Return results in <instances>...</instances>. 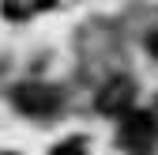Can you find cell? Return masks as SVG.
Masks as SVG:
<instances>
[{
  "label": "cell",
  "mask_w": 158,
  "mask_h": 155,
  "mask_svg": "<svg viewBox=\"0 0 158 155\" xmlns=\"http://www.w3.org/2000/svg\"><path fill=\"white\" fill-rule=\"evenodd\" d=\"M53 155H83V144H79V140H68L64 148H56Z\"/></svg>",
  "instance_id": "277c9868"
},
{
  "label": "cell",
  "mask_w": 158,
  "mask_h": 155,
  "mask_svg": "<svg viewBox=\"0 0 158 155\" xmlns=\"http://www.w3.org/2000/svg\"><path fill=\"white\" fill-rule=\"evenodd\" d=\"M132 99H135V83L121 76V80H109L106 91L98 95V110L102 113H121V110L132 106Z\"/></svg>",
  "instance_id": "3957f363"
},
{
  "label": "cell",
  "mask_w": 158,
  "mask_h": 155,
  "mask_svg": "<svg viewBox=\"0 0 158 155\" xmlns=\"http://www.w3.org/2000/svg\"><path fill=\"white\" fill-rule=\"evenodd\" d=\"M154 132H158V125L147 110H128L124 121H121V144L132 155H147L154 148Z\"/></svg>",
  "instance_id": "6da1fadb"
},
{
  "label": "cell",
  "mask_w": 158,
  "mask_h": 155,
  "mask_svg": "<svg viewBox=\"0 0 158 155\" xmlns=\"http://www.w3.org/2000/svg\"><path fill=\"white\" fill-rule=\"evenodd\" d=\"M15 106L23 113H53L60 106V91L45 87V83H27V87H15Z\"/></svg>",
  "instance_id": "7a4b0ae2"
},
{
  "label": "cell",
  "mask_w": 158,
  "mask_h": 155,
  "mask_svg": "<svg viewBox=\"0 0 158 155\" xmlns=\"http://www.w3.org/2000/svg\"><path fill=\"white\" fill-rule=\"evenodd\" d=\"M147 46H151V53L158 57V34H151V38H147Z\"/></svg>",
  "instance_id": "5b68a950"
}]
</instances>
